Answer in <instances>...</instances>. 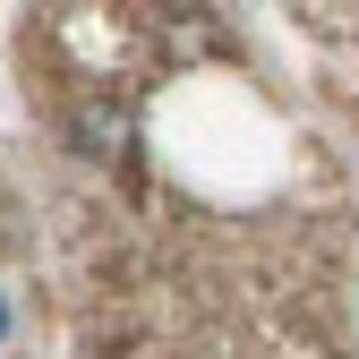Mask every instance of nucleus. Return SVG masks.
Returning a JSON list of instances; mask_svg holds the SVG:
<instances>
[{
  "label": "nucleus",
  "mask_w": 359,
  "mask_h": 359,
  "mask_svg": "<svg viewBox=\"0 0 359 359\" xmlns=\"http://www.w3.org/2000/svg\"><path fill=\"white\" fill-rule=\"evenodd\" d=\"M120 137H128V120H120V111H103V103L77 120V146L95 154V163H111V146H120Z\"/></svg>",
  "instance_id": "nucleus-1"
}]
</instances>
